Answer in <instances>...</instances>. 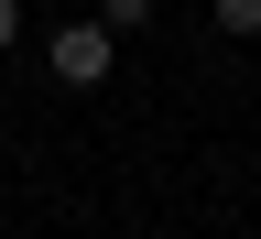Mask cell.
Returning <instances> with one entry per match:
<instances>
[{
    "instance_id": "cell-1",
    "label": "cell",
    "mask_w": 261,
    "mask_h": 239,
    "mask_svg": "<svg viewBox=\"0 0 261 239\" xmlns=\"http://www.w3.org/2000/svg\"><path fill=\"white\" fill-rule=\"evenodd\" d=\"M109 33H98V22H55L44 33V65H55V87H98V76H109Z\"/></svg>"
},
{
    "instance_id": "cell-2",
    "label": "cell",
    "mask_w": 261,
    "mask_h": 239,
    "mask_svg": "<svg viewBox=\"0 0 261 239\" xmlns=\"http://www.w3.org/2000/svg\"><path fill=\"white\" fill-rule=\"evenodd\" d=\"M98 33H109V44H130V33H152V0H98V11H87Z\"/></svg>"
},
{
    "instance_id": "cell-3",
    "label": "cell",
    "mask_w": 261,
    "mask_h": 239,
    "mask_svg": "<svg viewBox=\"0 0 261 239\" xmlns=\"http://www.w3.org/2000/svg\"><path fill=\"white\" fill-rule=\"evenodd\" d=\"M218 33L228 44H261V0H218Z\"/></svg>"
},
{
    "instance_id": "cell-4",
    "label": "cell",
    "mask_w": 261,
    "mask_h": 239,
    "mask_svg": "<svg viewBox=\"0 0 261 239\" xmlns=\"http://www.w3.org/2000/svg\"><path fill=\"white\" fill-rule=\"evenodd\" d=\"M22 44V0H0V55H11Z\"/></svg>"
}]
</instances>
